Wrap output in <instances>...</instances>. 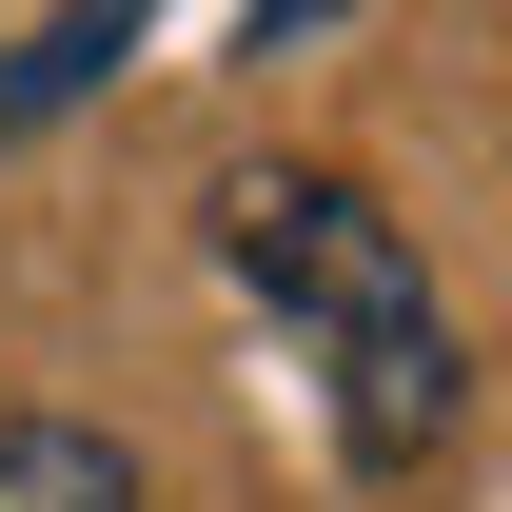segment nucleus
I'll use <instances>...</instances> for the list:
<instances>
[{
  "instance_id": "1",
  "label": "nucleus",
  "mask_w": 512,
  "mask_h": 512,
  "mask_svg": "<svg viewBox=\"0 0 512 512\" xmlns=\"http://www.w3.org/2000/svg\"><path fill=\"white\" fill-rule=\"evenodd\" d=\"M217 256H237L296 335H316V375H335V453H355V473H414V453L473 414V355H453V316H434V256L394 237L355 178L256 158V178L217 197Z\"/></svg>"
},
{
  "instance_id": "2",
  "label": "nucleus",
  "mask_w": 512,
  "mask_h": 512,
  "mask_svg": "<svg viewBox=\"0 0 512 512\" xmlns=\"http://www.w3.org/2000/svg\"><path fill=\"white\" fill-rule=\"evenodd\" d=\"M138 20H158V0H60V20L0 60V138H20V119H60V99H99V79L138 60Z\"/></svg>"
},
{
  "instance_id": "3",
  "label": "nucleus",
  "mask_w": 512,
  "mask_h": 512,
  "mask_svg": "<svg viewBox=\"0 0 512 512\" xmlns=\"http://www.w3.org/2000/svg\"><path fill=\"white\" fill-rule=\"evenodd\" d=\"M0 512H138V453L79 414H0Z\"/></svg>"
}]
</instances>
